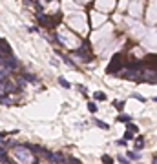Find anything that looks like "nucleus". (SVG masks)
I'll list each match as a JSON object with an SVG mask.
<instances>
[{
	"instance_id": "obj_13",
	"label": "nucleus",
	"mask_w": 157,
	"mask_h": 164,
	"mask_svg": "<svg viewBox=\"0 0 157 164\" xmlns=\"http://www.w3.org/2000/svg\"><path fill=\"white\" fill-rule=\"evenodd\" d=\"M0 104H6V106H11V104H13V100H11V98H7V97L4 95V97H0Z\"/></svg>"
},
{
	"instance_id": "obj_19",
	"label": "nucleus",
	"mask_w": 157,
	"mask_h": 164,
	"mask_svg": "<svg viewBox=\"0 0 157 164\" xmlns=\"http://www.w3.org/2000/svg\"><path fill=\"white\" fill-rule=\"evenodd\" d=\"M128 131H132V133L135 131V133H137V131H139V128L135 126V124H132V122H128Z\"/></svg>"
},
{
	"instance_id": "obj_18",
	"label": "nucleus",
	"mask_w": 157,
	"mask_h": 164,
	"mask_svg": "<svg viewBox=\"0 0 157 164\" xmlns=\"http://www.w3.org/2000/svg\"><path fill=\"white\" fill-rule=\"evenodd\" d=\"M132 97H133V98H137V100H139V102H146V98H144V97H143L141 93H133Z\"/></svg>"
},
{
	"instance_id": "obj_15",
	"label": "nucleus",
	"mask_w": 157,
	"mask_h": 164,
	"mask_svg": "<svg viewBox=\"0 0 157 164\" xmlns=\"http://www.w3.org/2000/svg\"><path fill=\"white\" fill-rule=\"evenodd\" d=\"M9 159H7V155H6V150H2L0 148V162H7Z\"/></svg>"
},
{
	"instance_id": "obj_11",
	"label": "nucleus",
	"mask_w": 157,
	"mask_h": 164,
	"mask_svg": "<svg viewBox=\"0 0 157 164\" xmlns=\"http://www.w3.org/2000/svg\"><path fill=\"white\" fill-rule=\"evenodd\" d=\"M126 155L130 157V160H139L141 159V155H139V153H135V151H128Z\"/></svg>"
},
{
	"instance_id": "obj_16",
	"label": "nucleus",
	"mask_w": 157,
	"mask_h": 164,
	"mask_svg": "<svg viewBox=\"0 0 157 164\" xmlns=\"http://www.w3.org/2000/svg\"><path fill=\"white\" fill-rule=\"evenodd\" d=\"M101 160H102L104 164H113V159H111V157H108V155H102V157H101Z\"/></svg>"
},
{
	"instance_id": "obj_17",
	"label": "nucleus",
	"mask_w": 157,
	"mask_h": 164,
	"mask_svg": "<svg viewBox=\"0 0 157 164\" xmlns=\"http://www.w3.org/2000/svg\"><path fill=\"white\" fill-rule=\"evenodd\" d=\"M59 84H60L62 87H66V90H68V87H69V82H68L66 79H62V77H60V79H59Z\"/></svg>"
},
{
	"instance_id": "obj_2",
	"label": "nucleus",
	"mask_w": 157,
	"mask_h": 164,
	"mask_svg": "<svg viewBox=\"0 0 157 164\" xmlns=\"http://www.w3.org/2000/svg\"><path fill=\"white\" fill-rule=\"evenodd\" d=\"M11 91H15L13 82H9V80H6V79L0 80V95H7V93H11Z\"/></svg>"
},
{
	"instance_id": "obj_20",
	"label": "nucleus",
	"mask_w": 157,
	"mask_h": 164,
	"mask_svg": "<svg viewBox=\"0 0 157 164\" xmlns=\"http://www.w3.org/2000/svg\"><path fill=\"white\" fill-rule=\"evenodd\" d=\"M113 106L117 108V109H122V108H124V102H122V100H113Z\"/></svg>"
},
{
	"instance_id": "obj_24",
	"label": "nucleus",
	"mask_w": 157,
	"mask_h": 164,
	"mask_svg": "<svg viewBox=\"0 0 157 164\" xmlns=\"http://www.w3.org/2000/svg\"><path fill=\"white\" fill-rule=\"evenodd\" d=\"M117 146H126V140H124V139H119V140H117Z\"/></svg>"
},
{
	"instance_id": "obj_7",
	"label": "nucleus",
	"mask_w": 157,
	"mask_h": 164,
	"mask_svg": "<svg viewBox=\"0 0 157 164\" xmlns=\"http://www.w3.org/2000/svg\"><path fill=\"white\" fill-rule=\"evenodd\" d=\"M9 73H11V71H9L7 68L0 66V80H2V79H7V77H9Z\"/></svg>"
},
{
	"instance_id": "obj_1",
	"label": "nucleus",
	"mask_w": 157,
	"mask_h": 164,
	"mask_svg": "<svg viewBox=\"0 0 157 164\" xmlns=\"http://www.w3.org/2000/svg\"><path fill=\"white\" fill-rule=\"evenodd\" d=\"M0 62H2L4 68H7L9 71H15L18 68V60L13 57V55H7V57H0Z\"/></svg>"
},
{
	"instance_id": "obj_25",
	"label": "nucleus",
	"mask_w": 157,
	"mask_h": 164,
	"mask_svg": "<svg viewBox=\"0 0 157 164\" xmlns=\"http://www.w3.org/2000/svg\"><path fill=\"white\" fill-rule=\"evenodd\" d=\"M152 164H157V157H153V159H152Z\"/></svg>"
},
{
	"instance_id": "obj_5",
	"label": "nucleus",
	"mask_w": 157,
	"mask_h": 164,
	"mask_svg": "<svg viewBox=\"0 0 157 164\" xmlns=\"http://www.w3.org/2000/svg\"><path fill=\"white\" fill-rule=\"evenodd\" d=\"M73 55H75V59H80L82 62H90L91 60V55H86L84 49H77V51H73Z\"/></svg>"
},
{
	"instance_id": "obj_4",
	"label": "nucleus",
	"mask_w": 157,
	"mask_h": 164,
	"mask_svg": "<svg viewBox=\"0 0 157 164\" xmlns=\"http://www.w3.org/2000/svg\"><path fill=\"white\" fill-rule=\"evenodd\" d=\"M119 60H121V55L117 53V55H115V57L111 59V62H110V66H108V68H106V71L108 73H115V71H117L119 68H117V64H119Z\"/></svg>"
},
{
	"instance_id": "obj_14",
	"label": "nucleus",
	"mask_w": 157,
	"mask_h": 164,
	"mask_svg": "<svg viewBox=\"0 0 157 164\" xmlns=\"http://www.w3.org/2000/svg\"><path fill=\"white\" fill-rule=\"evenodd\" d=\"M117 120H119V122H130L132 117H130V115H119V117H117Z\"/></svg>"
},
{
	"instance_id": "obj_3",
	"label": "nucleus",
	"mask_w": 157,
	"mask_h": 164,
	"mask_svg": "<svg viewBox=\"0 0 157 164\" xmlns=\"http://www.w3.org/2000/svg\"><path fill=\"white\" fill-rule=\"evenodd\" d=\"M37 22H38L42 27H53V20H51L49 17H46V15H42V13L37 15Z\"/></svg>"
},
{
	"instance_id": "obj_8",
	"label": "nucleus",
	"mask_w": 157,
	"mask_h": 164,
	"mask_svg": "<svg viewBox=\"0 0 157 164\" xmlns=\"http://www.w3.org/2000/svg\"><path fill=\"white\" fill-rule=\"evenodd\" d=\"M143 148H144V139L137 137V139H135V150H143Z\"/></svg>"
},
{
	"instance_id": "obj_10",
	"label": "nucleus",
	"mask_w": 157,
	"mask_h": 164,
	"mask_svg": "<svg viewBox=\"0 0 157 164\" xmlns=\"http://www.w3.org/2000/svg\"><path fill=\"white\" fill-rule=\"evenodd\" d=\"M93 122H95V124H97V126H99L101 129H108V128H110V126H108L106 122H104V120H99V118H95V120H93Z\"/></svg>"
},
{
	"instance_id": "obj_9",
	"label": "nucleus",
	"mask_w": 157,
	"mask_h": 164,
	"mask_svg": "<svg viewBox=\"0 0 157 164\" xmlns=\"http://www.w3.org/2000/svg\"><path fill=\"white\" fill-rule=\"evenodd\" d=\"M93 98H95V100H106V93H102V91H95V93H93Z\"/></svg>"
},
{
	"instance_id": "obj_12",
	"label": "nucleus",
	"mask_w": 157,
	"mask_h": 164,
	"mask_svg": "<svg viewBox=\"0 0 157 164\" xmlns=\"http://www.w3.org/2000/svg\"><path fill=\"white\" fill-rule=\"evenodd\" d=\"M64 162H66V164H80V160H79V159H75V157H66V159H64Z\"/></svg>"
},
{
	"instance_id": "obj_6",
	"label": "nucleus",
	"mask_w": 157,
	"mask_h": 164,
	"mask_svg": "<svg viewBox=\"0 0 157 164\" xmlns=\"http://www.w3.org/2000/svg\"><path fill=\"white\" fill-rule=\"evenodd\" d=\"M20 79H22V80H27V82H37V77L31 75V73H22Z\"/></svg>"
},
{
	"instance_id": "obj_22",
	"label": "nucleus",
	"mask_w": 157,
	"mask_h": 164,
	"mask_svg": "<svg viewBox=\"0 0 157 164\" xmlns=\"http://www.w3.org/2000/svg\"><path fill=\"white\" fill-rule=\"evenodd\" d=\"M88 109H90L91 113H95V111H97V106L93 104V102H88Z\"/></svg>"
},
{
	"instance_id": "obj_21",
	"label": "nucleus",
	"mask_w": 157,
	"mask_h": 164,
	"mask_svg": "<svg viewBox=\"0 0 157 164\" xmlns=\"http://www.w3.org/2000/svg\"><path fill=\"white\" fill-rule=\"evenodd\" d=\"M132 139H135V135L132 131H126V133H124V140H132Z\"/></svg>"
},
{
	"instance_id": "obj_23",
	"label": "nucleus",
	"mask_w": 157,
	"mask_h": 164,
	"mask_svg": "<svg viewBox=\"0 0 157 164\" xmlns=\"http://www.w3.org/2000/svg\"><path fill=\"white\" fill-rule=\"evenodd\" d=\"M117 160H119V164H130V160H128V159H124V157H121V155L117 157Z\"/></svg>"
}]
</instances>
